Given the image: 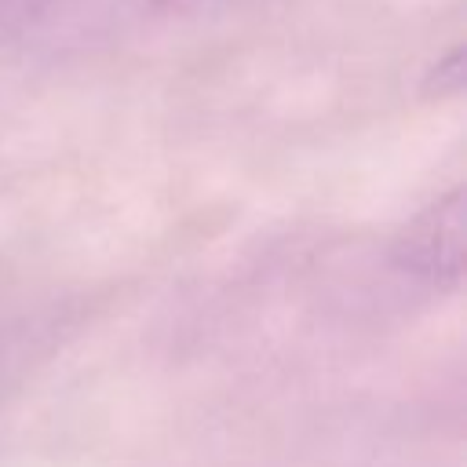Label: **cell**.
I'll return each instance as SVG.
<instances>
[{
  "instance_id": "6da1fadb",
  "label": "cell",
  "mask_w": 467,
  "mask_h": 467,
  "mask_svg": "<svg viewBox=\"0 0 467 467\" xmlns=\"http://www.w3.org/2000/svg\"><path fill=\"white\" fill-rule=\"evenodd\" d=\"M223 0H36L29 29L51 47H91L204 15Z\"/></svg>"
},
{
  "instance_id": "7a4b0ae2",
  "label": "cell",
  "mask_w": 467,
  "mask_h": 467,
  "mask_svg": "<svg viewBox=\"0 0 467 467\" xmlns=\"http://www.w3.org/2000/svg\"><path fill=\"white\" fill-rule=\"evenodd\" d=\"M398 263L431 285H456L463 270V193L452 190L449 197L434 201L401 237H398Z\"/></svg>"
}]
</instances>
